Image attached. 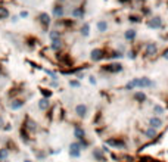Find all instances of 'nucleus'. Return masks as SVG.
Here are the masks:
<instances>
[{"label":"nucleus","mask_w":168,"mask_h":162,"mask_svg":"<svg viewBox=\"0 0 168 162\" xmlns=\"http://www.w3.org/2000/svg\"><path fill=\"white\" fill-rule=\"evenodd\" d=\"M24 162H33V161H30V159H25Z\"/></svg>","instance_id":"obj_33"},{"label":"nucleus","mask_w":168,"mask_h":162,"mask_svg":"<svg viewBox=\"0 0 168 162\" xmlns=\"http://www.w3.org/2000/svg\"><path fill=\"white\" fill-rule=\"evenodd\" d=\"M72 15L75 16V18H83V15H84V9H83V7H78V9L74 11Z\"/></svg>","instance_id":"obj_18"},{"label":"nucleus","mask_w":168,"mask_h":162,"mask_svg":"<svg viewBox=\"0 0 168 162\" xmlns=\"http://www.w3.org/2000/svg\"><path fill=\"white\" fill-rule=\"evenodd\" d=\"M7 16H9V11L5 6H0V19H6Z\"/></svg>","instance_id":"obj_13"},{"label":"nucleus","mask_w":168,"mask_h":162,"mask_svg":"<svg viewBox=\"0 0 168 162\" xmlns=\"http://www.w3.org/2000/svg\"><path fill=\"white\" fill-rule=\"evenodd\" d=\"M106 71H111V72H120L122 69V65L121 63H112V65H106L105 66Z\"/></svg>","instance_id":"obj_3"},{"label":"nucleus","mask_w":168,"mask_h":162,"mask_svg":"<svg viewBox=\"0 0 168 162\" xmlns=\"http://www.w3.org/2000/svg\"><path fill=\"white\" fill-rule=\"evenodd\" d=\"M161 25H162V21L159 18H153L147 22V27H150V28H159Z\"/></svg>","instance_id":"obj_5"},{"label":"nucleus","mask_w":168,"mask_h":162,"mask_svg":"<svg viewBox=\"0 0 168 162\" xmlns=\"http://www.w3.org/2000/svg\"><path fill=\"white\" fill-rule=\"evenodd\" d=\"M0 162H3V161H0Z\"/></svg>","instance_id":"obj_34"},{"label":"nucleus","mask_w":168,"mask_h":162,"mask_svg":"<svg viewBox=\"0 0 168 162\" xmlns=\"http://www.w3.org/2000/svg\"><path fill=\"white\" fill-rule=\"evenodd\" d=\"M134 99L137 102H145L146 100V95H145V93H141V91H139V93H136V95H134Z\"/></svg>","instance_id":"obj_16"},{"label":"nucleus","mask_w":168,"mask_h":162,"mask_svg":"<svg viewBox=\"0 0 168 162\" xmlns=\"http://www.w3.org/2000/svg\"><path fill=\"white\" fill-rule=\"evenodd\" d=\"M106 28H108V24H106L105 21H100L99 24H97V30H99V31H106Z\"/></svg>","instance_id":"obj_21"},{"label":"nucleus","mask_w":168,"mask_h":162,"mask_svg":"<svg viewBox=\"0 0 168 162\" xmlns=\"http://www.w3.org/2000/svg\"><path fill=\"white\" fill-rule=\"evenodd\" d=\"M53 15L55 16H62L64 15V7L62 6H55L53 7Z\"/></svg>","instance_id":"obj_14"},{"label":"nucleus","mask_w":168,"mask_h":162,"mask_svg":"<svg viewBox=\"0 0 168 162\" xmlns=\"http://www.w3.org/2000/svg\"><path fill=\"white\" fill-rule=\"evenodd\" d=\"M155 134H156V133H155L153 128H147V130H146V136H147V137H155Z\"/></svg>","instance_id":"obj_26"},{"label":"nucleus","mask_w":168,"mask_h":162,"mask_svg":"<svg viewBox=\"0 0 168 162\" xmlns=\"http://www.w3.org/2000/svg\"><path fill=\"white\" fill-rule=\"evenodd\" d=\"M93 155H94V158H96L97 161H105V156H103V153H102L100 150H94Z\"/></svg>","instance_id":"obj_22"},{"label":"nucleus","mask_w":168,"mask_h":162,"mask_svg":"<svg viewBox=\"0 0 168 162\" xmlns=\"http://www.w3.org/2000/svg\"><path fill=\"white\" fill-rule=\"evenodd\" d=\"M60 46H62L60 40H52V49H53V50H59Z\"/></svg>","instance_id":"obj_20"},{"label":"nucleus","mask_w":168,"mask_h":162,"mask_svg":"<svg viewBox=\"0 0 168 162\" xmlns=\"http://www.w3.org/2000/svg\"><path fill=\"white\" fill-rule=\"evenodd\" d=\"M7 156H9V149L2 147V149H0V161H5Z\"/></svg>","instance_id":"obj_15"},{"label":"nucleus","mask_w":168,"mask_h":162,"mask_svg":"<svg viewBox=\"0 0 168 162\" xmlns=\"http://www.w3.org/2000/svg\"><path fill=\"white\" fill-rule=\"evenodd\" d=\"M59 37H60V34H59L58 31H52V32H50V38H52V40H59Z\"/></svg>","instance_id":"obj_25"},{"label":"nucleus","mask_w":168,"mask_h":162,"mask_svg":"<svg viewBox=\"0 0 168 162\" xmlns=\"http://www.w3.org/2000/svg\"><path fill=\"white\" fill-rule=\"evenodd\" d=\"M22 106H24V100H21V99H15L11 102V109H13V110L21 109Z\"/></svg>","instance_id":"obj_4"},{"label":"nucleus","mask_w":168,"mask_h":162,"mask_svg":"<svg viewBox=\"0 0 168 162\" xmlns=\"http://www.w3.org/2000/svg\"><path fill=\"white\" fill-rule=\"evenodd\" d=\"M88 32H90V27H88V24H84L81 27V34L86 37V36H88Z\"/></svg>","instance_id":"obj_23"},{"label":"nucleus","mask_w":168,"mask_h":162,"mask_svg":"<svg viewBox=\"0 0 168 162\" xmlns=\"http://www.w3.org/2000/svg\"><path fill=\"white\" fill-rule=\"evenodd\" d=\"M71 86H72V87H78L80 83H78V81H71Z\"/></svg>","instance_id":"obj_30"},{"label":"nucleus","mask_w":168,"mask_h":162,"mask_svg":"<svg viewBox=\"0 0 168 162\" xmlns=\"http://www.w3.org/2000/svg\"><path fill=\"white\" fill-rule=\"evenodd\" d=\"M162 56H164L165 59H168V49H167V50H165V52H164V55H162Z\"/></svg>","instance_id":"obj_31"},{"label":"nucleus","mask_w":168,"mask_h":162,"mask_svg":"<svg viewBox=\"0 0 168 162\" xmlns=\"http://www.w3.org/2000/svg\"><path fill=\"white\" fill-rule=\"evenodd\" d=\"M149 124L152 125V128H158V127L162 125V121H161L159 118H150V119H149Z\"/></svg>","instance_id":"obj_8"},{"label":"nucleus","mask_w":168,"mask_h":162,"mask_svg":"<svg viewBox=\"0 0 168 162\" xmlns=\"http://www.w3.org/2000/svg\"><path fill=\"white\" fill-rule=\"evenodd\" d=\"M41 93H43V95H44V97H49V96L52 95V93H50L49 90H46V89H43V90H41Z\"/></svg>","instance_id":"obj_28"},{"label":"nucleus","mask_w":168,"mask_h":162,"mask_svg":"<svg viewBox=\"0 0 168 162\" xmlns=\"http://www.w3.org/2000/svg\"><path fill=\"white\" fill-rule=\"evenodd\" d=\"M39 108L43 109V110H44V109H47V108H49V100H47V99H41V100H40V103H39Z\"/></svg>","instance_id":"obj_17"},{"label":"nucleus","mask_w":168,"mask_h":162,"mask_svg":"<svg viewBox=\"0 0 168 162\" xmlns=\"http://www.w3.org/2000/svg\"><path fill=\"white\" fill-rule=\"evenodd\" d=\"M27 127H28L30 130H35V127H34V122H33V121H28V125H27Z\"/></svg>","instance_id":"obj_29"},{"label":"nucleus","mask_w":168,"mask_h":162,"mask_svg":"<svg viewBox=\"0 0 168 162\" xmlns=\"http://www.w3.org/2000/svg\"><path fill=\"white\" fill-rule=\"evenodd\" d=\"M74 134H75V137H77L78 140L84 139V130H83V128H80V127H77V128H75Z\"/></svg>","instance_id":"obj_12"},{"label":"nucleus","mask_w":168,"mask_h":162,"mask_svg":"<svg viewBox=\"0 0 168 162\" xmlns=\"http://www.w3.org/2000/svg\"><path fill=\"white\" fill-rule=\"evenodd\" d=\"M75 112H77V115H80V116H84L86 112H87V108H86L84 105H77Z\"/></svg>","instance_id":"obj_9"},{"label":"nucleus","mask_w":168,"mask_h":162,"mask_svg":"<svg viewBox=\"0 0 168 162\" xmlns=\"http://www.w3.org/2000/svg\"><path fill=\"white\" fill-rule=\"evenodd\" d=\"M21 16H22V18H27V16H28V13H27V12H21Z\"/></svg>","instance_id":"obj_32"},{"label":"nucleus","mask_w":168,"mask_h":162,"mask_svg":"<svg viewBox=\"0 0 168 162\" xmlns=\"http://www.w3.org/2000/svg\"><path fill=\"white\" fill-rule=\"evenodd\" d=\"M155 53H156V44L155 43H149L147 47H146V55L147 56H152Z\"/></svg>","instance_id":"obj_7"},{"label":"nucleus","mask_w":168,"mask_h":162,"mask_svg":"<svg viewBox=\"0 0 168 162\" xmlns=\"http://www.w3.org/2000/svg\"><path fill=\"white\" fill-rule=\"evenodd\" d=\"M133 87H137V80H131V81L127 84V86H126V89H127V90H131Z\"/></svg>","instance_id":"obj_24"},{"label":"nucleus","mask_w":168,"mask_h":162,"mask_svg":"<svg viewBox=\"0 0 168 162\" xmlns=\"http://www.w3.org/2000/svg\"><path fill=\"white\" fill-rule=\"evenodd\" d=\"M124 37H126L127 40H133V38L136 37V31H134V30H128V31L126 32V36H124Z\"/></svg>","instance_id":"obj_19"},{"label":"nucleus","mask_w":168,"mask_h":162,"mask_svg":"<svg viewBox=\"0 0 168 162\" xmlns=\"http://www.w3.org/2000/svg\"><path fill=\"white\" fill-rule=\"evenodd\" d=\"M106 144H109V146H112V147H118V149H121V147L126 146V144H124V142L115 140V139H109L108 142H106Z\"/></svg>","instance_id":"obj_2"},{"label":"nucleus","mask_w":168,"mask_h":162,"mask_svg":"<svg viewBox=\"0 0 168 162\" xmlns=\"http://www.w3.org/2000/svg\"><path fill=\"white\" fill-rule=\"evenodd\" d=\"M152 81L147 80V78H139L137 80V87H147V86H152Z\"/></svg>","instance_id":"obj_6"},{"label":"nucleus","mask_w":168,"mask_h":162,"mask_svg":"<svg viewBox=\"0 0 168 162\" xmlns=\"http://www.w3.org/2000/svg\"><path fill=\"white\" fill-rule=\"evenodd\" d=\"M40 21L43 22L44 27H47V25L50 24V16H49L47 13H41V15H40Z\"/></svg>","instance_id":"obj_11"},{"label":"nucleus","mask_w":168,"mask_h":162,"mask_svg":"<svg viewBox=\"0 0 168 162\" xmlns=\"http://www.w3.org/2000/svg\"><path fill=\"white\" fill-rule=\"evenodd\" d=\"M102 58V50L100 49H94L92 52V61H99Z\"/></svg>","instance_id":"obj_10"},{"label":"nucleus","mask_w":168,"mask_h":162,"mask_svg":"<svg viewBox=\"0 0 168 162\" xmlns=\"http://www.w3.org/2000/svg\"><path fill=\"white\" fill-rule=\"evenodd\" d=\"M69 155L71 156H80V144H77V143H72L69 146Z\"/></svg>","instance_id":"obj_1"},{"label":"nucleus","mask_w":168,"mask_h":162,"mask_svg":"<svg viewBox=\"0 0 168 162\" xmlns=\"http://www.w3.org/2000/svg\"><path fill=\"white\" fill-rule=\"evenodd\" d=\"M153 110H155V114H162L164 112V108L162 106H155Z\"/></svg>","instance_id":"obj_27"}]
</instances>
